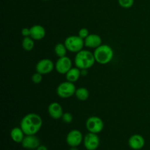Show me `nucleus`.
<instances>
[{
    "mask_svg": "<svg viewBox=\"0 0 150 150\" xmlns=\"http://www.w3.org/2000/svg\"><path fill=\"white\" fill-rule=\"evenodd\" d=\"M44 1H49V0H44Z\"/></svg>",
    "mask_w": 150,
    "mask_h": 150,
    "instance_id": "nucleus-29",
    "label": "nucleus"
},
{
    "mask_svg": "<svg viewBox=\"0 0 150 150\" xmlns=\"http://www.w3.org/2000/svg\"><path fill=\"white\" fill-rule=\"evenodd\" d=\"M25 136L26 135L23 133V130L21 128V127H15L14 128L12 129L11 132H10V137H11L12 140L16 143H21Z\"/></svg>",
    "mask_w": 150,
    "mask_h": 150,
    "instance_id": "nucleus-17",
    "label": "nucleus"
},
{
    "mask_svg": "<svg viewBox=\"0 0 150 150\" xmlns=\"http://www.w3.org/2000/svg\"><path fill=\"white\" fill-rule=\"evenodd\" d=\"M75 64L81 70L83 69H89L95 64V61L94 53L87 50H81L79 52L76 53L74 59Z\"/></svg>",
    "mask_w": 150,
    "mask_h": 150,
    "instance_id": "nucleus-2",
    "label": "nucleus"
},
{
    "mask_svg": "<svg viewBox=\"0 0 150 150\" xmlns=\"http://www.w3.org/2000/svg\"><path fill=\"white\" fill-rule=\"evenodd\" d=\"M72 60L68 57H59L55 63V70L59 74L65 75L72 68Z\"/></svg>",
    "mask_w": 150,
    "mask_h": 150,
    "instance_id": "nucleus-7",
    "label": "nucleus"
},
{
    "mask_svg": "<svg viewBox=\"0 0 150 150\" xmlns=\"http://www.w3.org/2000/svg\"><path fill=\"white\" fill-rule=\"evenodd\" d=\"M87 73H88L87 69H83V70H81V76H85Z\"/></svg>",
    "mask_w": 150,
    "mask_h": 150,
    "instance_id": "nucleus-27",
    "label": "nucleus"
},
{
    "mask_svg": "<svg viewBox=\"0 0 150 150\" xmlns=\"http://www.w3.org/2000/svg\"><path fill=\"white\" fill-rule=\"evenodd\" d=\"M35 47V40L31 37H26L22 40V48L26 51H31Z\"/></svg>",
    "mask_w": 150,
    "mask_h": 150,
    "instance_id": "nucleus-19",
    "label": "nucleus"
},
{
    "mask_svg": "<svg viewBox=\"0 0 150 150\" xmlns=\"http://www.w3.org/2000/svg\"><path fill=\"white\" fill-rule=\"evenodd\" d=\"M32 81L35 84H38V83H41L42 81V75L38 73V72H36L32 76Z\"/></svg>",
    "mask_w": 150,
    "mask_h": 150,
    "instance_id": "nucleus-23",
    "label": "nucleus"
},
{
    "mask_svg": "<svg viewBox=\"0 0 150 150\" xmlns=\"http://www.w3.org/2000/svg\"><path fill=\"white\" fill-rule=\"evenodd\" d=\"M76 91V86L74 83L66 81L62 82L60 84L58 85L57 88V94L59 98H69L75 95Z\"/></svg>",
    "mask_w": 150,
    "mask_h": 150,
    "instance_id": "nucleus-5",
    "label": "nucleus"
},
{
    "mask_svg": "<svg viewBox=\"0 0 150 150\" xmlns=\"http://www.w3.org/2000/svg\"><path fill=\"white\" fill-rule=\"evenodd\" d=\"M48 112L50 117L54 120L62 119L64 114L62 106L58 102H53L50 103L48 107Z\"/></svg>",
    "mask_w": 150,
    "mask_h": 150,
    "instance_id": "nucleus-12",
    "label": "nucleus"
},
{
    "mask_svg": "<svg viewBox=\"0 0 150 150\" xmlns=\"http://www.w3.org/2000/svg\"><path fill=\"white\" fill-rule=\"evenodd\" d=\"M86 127L90 133H100L104 128V122L98 116L89 117L86 121Z\"/></svg>",
    "mask_w": 150,
    "mask_h": 150,
    "instance_id": "nucleus-6",
    "label": "nucleus"
},
{
    "mask_svg": "<svg viewBox=\"0 0 150 150\" xmlns=\"http://www.w3.org/2000/svg\"><path fill=\"white\" fill-rule=\"evenodd\" d=\"M62 120L66 124H70L73 120V114L69 112L64 113L62 115Z\"/></svg>",
    "mask_w": 150,
    "mask_h": 150,
    "instance_id": "nucleus-22",
    "label": "nucleus"
},
{
    "mask_svg": "<svg viewBox=\"0 0 150 150\" xmlns=\"http://www.w3.org/2000/svg\"><path fill=\"white\" fill-rule=\"evenodd\" d=\"M42 126V119L35 113H29L22 118L20 123L21 128L25 135H36Z\"/></svg>",
    "mask_w": 150,
    "mask_h": 150,
    "instance_id": "nucleus-1",
    "label": "nucleus"
},
{
    "mask_svg": "<svg viewBox=\"0 0 150 150\" xmlns=\"http://www.w3.org/2000/svg\"><path fill=\"white\" fill-rule=\"evenodd\" d=\"M36 150H48V148H47V146H45V145H40V146L37 148Z\"/></svg>",
    "mask_w": 150,
    "mask_h": 150,
    "instance_id": "nucleus-26",
    "label": "nucleus"
},
{
    "mask_svg": "<svg viewBox=\"0 0 150 150\" xmlns=\"http://www.w3.org/2000/svg\"><path fill=\"white\" fill-rule=\"evenodd\" d=\"M54 52L58 57H65L67 54V49L64 43L59 42V43L56 44L55 47H54Z\"/></svg>",
    "mask_w": 150,
    "mask_h": 150,
    "instance_id": "nucleus-20",
    "label": "nucleus"
},
{
    "mask_svg": "<svg viewBox=\"0 0 150 150\" xmlns=\"http://www.w3.org/2000/svg\"><path fill=\"white\" fill-rule=\"evenodd\" d=\"M128 144L131 149L139 150L144 146V138L139 134H134L130 137L128 140Z\"/></svg>",
    "mask_w": 150,
    "mask_h": 150,
    "instance_id": "nucleus-13",
    "label": "nucleus"
},
{
    "mask_svg": "<svg viewBox=\"0 0 150 150\" xmlns=\"http://www.w3.org/2000/svg\"><path fill=\"white\" fill-rule=\"evenodd\" d=\"M64 45L67 51L72 53H78L83 50L85 46L84 40L79 35H70L64 40Z\"/></svg>",
    "mask_w": 150,
    "mask_h": 150,
    "instance_id": "nucleus-4",
    "label": "nucleus"
},
{
    "mask_svg": "<svg viewBox=\"0 0 150 150\" xmlns=\"http://www.w3.org/2000/svg\"><path fill=\"white\" fill-rule=\"evenodd\" d=\"M67 144L70 147H77L83 142V137L81 132L79 130H72L67 133L66 137Z\"/></svg>",
    "mask_w": 150,
    "mask_h": 150,
    "instance_id": "nucleus-9",
    "label": "nucleus"
},
{
    "mask_svg": "<svg viewBox=\"0 0 150 150\" xmlns=\"http://www.w3.org/2000/svg\"><path fill=\"white\" fill-rule=\"evenodd\" d=\"M21 144L26 149H36L40 145V141L36 135H26Z\"/></svg>",
    "mask_w": 150,
    "mask_h": 150,
    "instance_id": "nucleus-11",
    "label": "nucleus"
},
{
    "mask_svg": "<svg viewBox=\"0 0 150 150\" xmlns=\"http://www.w3.org/2000/svg\"><path fill=\"white\" fill-rule=\"evenodd\" d=\"M89 31L86 28H81V29H80V30L79 31V35H79L80 38H81L82 39L84 40L89 36Z\"/></svg>",
    "mask_w": 150,
    "mask_h": 150,
    "instance_id": "nucleus-24",
    "label": "nucleus"
},
{
    "mask_svg": "<svg viewBox=\"0 0 150 150\" xmlns=\"http://www.w3.org/2000/svg\"><path fill=\"white\" fill-rule=\"evenodd\" d=\"M119 4L125 9L130 8L134 4V0H118Z\"/></svg>",
    "mask_w": 150,
    "mask_h": 150,
    "instance_id": "nucleus-21",
    "label": "nucleus"
},
{
    "mask_svg": "<svg viewBox=\"0 0 150 150\" xmlns=\"http://www.w3.org/2000/svg\"><path fill=\"white\" fill-rule=\"evenodd\" d=\"M66 79L68 81L75 83L80 79L81 76V70L79 67H72L68 72L65 74Z\"/></svg>",
    "mask_w": 150,
    "mask_h": 150,
    "instance_id": "nucleus-16",
    "label": "nucleus"
},
{
    "mask_svg": "<svg viewBox=\"0 0 150 150\" xmlns=\"http://www.w3.org/2000/svg\"><path fill=\"white\" fill-rule=\"evenodd\" d=\"M85 46L89 48H97L102 45V38L97 34H89V36L84 39Z\"/></svg>",
    "mask_w": 150,
    "mask_h": 150,
    "instance_id": "nucleus-14",
    "label": "nucleus"
},
{
    "mask_svg": "<svg viewBox=\"0 0 150 150\" xmlns=\"http://www.w3.org/2000/svg\"><path fill=\"white\" fill-rule=\"evenodd\" d=\"M83 145L87 150H96L100 146V138L97 133H89L83 138Z\"/></svg>",
    "mask_w": 150,
    "mask_h": 150,
    "instance_id": "nucleus-10",
    "label": "nucleus"
},
{
    "mask_svg": "<svg viewBox=\"0 0 150 150\" xmlns=\"http://www.w3.org/2000/svg\"><path fill=\"white\" fill-rule=\"evenodd\" d=\"M36 72L42 75L49 74L55 69V64L49 59H42L37 63L35 66Z\"/></svg>",
    "mask_w": 150,
    "mask_h": 150,
    "instance_id": "nucleus-8",
    "label": "nucleus"
},
{
    "mask_svg": "<svg viewBox=\"0 0 150 150\" xmlns=\"http://www.w3.org/2000/svg\"><path fill=\"white\" fill-rule=\"evenodd\" d=\"M21 35L24 38L26 37H30L31 35V30H30V28H28V27H24L21 29Z\"/></svg>",
    "mask_w": 150,
    "mask_h": 150,
    "instance_id": "nucleus-25",
    "label": "nucleus"
},
{
    "mask_svg": "<svg viewBox=\"0 0 150 150\" xmlns=\"http://www.w3.org/2000/svg\"><path fill=\"white\" fill-rule=\"evenodd\" d=\"M114 50L107 44H102L94 51L96 62L100 64H107L114 58Z\"/></svg>",
    "mask_w": 150,
    "mask_h": 150,
    "instance_id": "nucleus-3",
    "label": "nucleus"
},
{
    "mask_svg": "<svg viewBox=\"0 0 150 150\" xmlns=\"http://www.w3.org/2000/svg\"><path fill=\"white\" fill-rule=\"evenodd\" d=\"M70 150H79V149H78L77 147H75V146H73V147L70 148Z\"/></svg>",
    "mask_w": 150,
    "mask_h": 150,
    "instance_id": "nucleus-28",
    "label": "nucleus"
},
{
    "mask_svg": "<svg viewBox=\"0 0 150 150\" xmlns=\"http://www.w3.org/2000/svg\"><path fill=\"white\" fill-rule=\"evenodd\" d=\"M30 37L35 40H41L45 37L46 32H45V28L41 25H34L30 28Z\"/></svg>",
    "mask_w": 150,
    "mask_h": 150,
    "instance_id": "nucleus-15",
    "label": "nucleus"
},
{
    "mask_svg": "<svg viewBox=\"0 0 150 150\" xmlns=\"http://www.w3.org/2000/svg\"><path fill=\"white\" fill-rule=\"evenodd\" d=\"M76 98L80 101H85L89 98V92L86 88L79 87L76 89V93H75Z\"/></svg>",
    "mask_w": 150,
    "mask_h": 150,
    "instance_id": "nucleus-18",
    "label": "nucleus"
}]
</instances>
